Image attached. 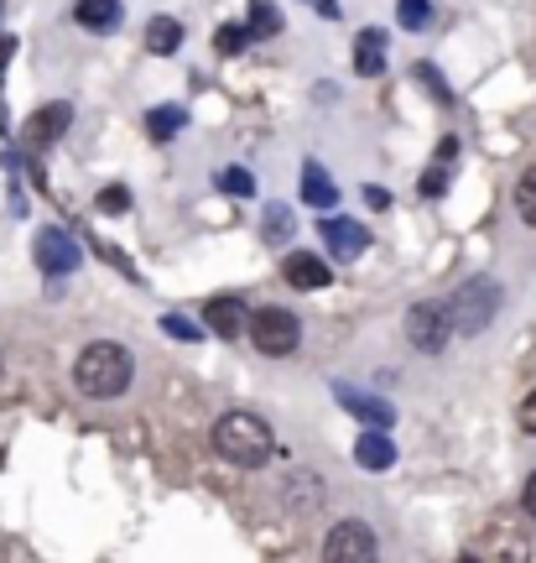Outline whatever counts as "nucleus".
Wrapping results in <instances>:
<instances>
[{
    "label": "nucleus",
    "instance_id": "7ed1b4c3",
    "mask_svg": "<svg viewBox=\"0 0 536 563\" xmlns=\"http://www.w3.org/2000/svg\"><path fill=\"white\" fill-rule=\"evenodd\" d=\"M500 287L490 277H479V282H464L454 292V302H448V313H454V329H464V334H484L490 323H495L500 313Z\"/></svg>",
    "mask_w": 536,
    "mask_h": 563
},
{
    "label": "nucleus",
    "instance_id": "9b49d317",
    "mask_svg": "<svg viewBox=\"0 0 536 563\" xmlns=\"http://www.w3.org/2000/svg\"><path fill=\"white\" fill-rule=\"evenodd\" d=\"M281 277H287V287H298V292H319V287H328V262L308 256V251H292L281 262Z\"/></svg>",
    "mask_w": 536,
    "mask_h": 563
},
{
    "label": "nucleus",
    "instance_id": "f257e3e1",
    "mask_svg": "<svg viewBox=\"0 0 536 563\" xmlns=\"http://www.w3.org/2000/svg\"><path fill=\"white\" fill-rule=\"evenodd\" d=\"M131 376H136V361H131V350L115 340L83 344L79 361H74V386H79L83 397H100V402L120 397V391L131 386Z\"/></svg>",
    "mask_w": 536,
    "mask_h": 563
},
{
    "label": "nucleus",
    "instance_id": "5701e85b",
    "mask_svg": "<svg viewBox=\"0 0 536 563\" xmlns=\"http://www.w3.org/2000/svg\"><path fill=\"white\" fill-rule=\"evenodd\" d=\"M219 188L235 194V199H256V178H250L245 167H224V173H219Z\"/></svg>",
    "mask_w": 536,
    "mask_h": 563
},
{
    "label": "nucleus",
    "instance_id": "f3484780",
    "mask_svg": "<svg viewBox=\"0 0 536 563\" xmlns=\"http://www.w3.org/2000/svg\"><path fill=\"white\" fill-rule=\"evenodd\" d=\"M146 47H152L157 58H167V53H178V47H182V21L157 16L152 26H146Z\"/></svg>",
    "mask_w": 536,
    "mask_h": 563
},
{
    "label": "nucleus",
    "instance_id": "c756f323",
    "mask_svg": "<svg viewBox=\"0 0 536 563\" xmlns=\"http://www.w3.org/2000/svg\"><path fill=\"white\" fill-rule=\"evenodd\" d=\"M308 5H313L319 16H338V0H308Z\"/></svg>",
    "mask_w": 536,
    "mask_h": 563
},
{
    "label": "nucleus",
    "instance_id": "dca6fc26",
    "mask_svg": "<svg viewBox=\"0 0 536 563\" xmlns=\"http://www.w3.org/2000/svg\"><path fill=\"white\" fill-rule=\"evenodd\" d=\"M74 21H79L83 32H115L120 0H79V5H74Z\"/></svg>",
    "mask_w": 536,
    "mask_h": 563
},
{
    "label": "nucleus",
    "instance_id": "a878e982",
    "mask_svg": "<svg viewBox=\"0 0 536 563\" xmlns=\"http://www.w3.org/2000/svg\"><path fill=\"white\" fill-rule=\"evenodd\" d=\"M161 329H167V334H178V340H188V344L203 340V329H199V323H188L182 313H161Z\"/></svg>",
    "mask_w": 536,
    "mask_h": 563
},
{
    "label": "nucleus",
    "instance_id": "2eb2a0df",
    "mask_svg": "<svg viewBox=\"0 0 536 563\" xmlns=\"http://www.w3.org/2000/svg\"><path fill=\"white\" fill-rule=\"evenodd\" d=\"M380 68H386V32H376V26H365L355 37V74H365V79H376Z\"/></svg>",
    "mask_w": 536,
    "mask_h": 563
},
{
    "label": "nucleus",
    "instance_id": "bb28decb",
    "mask_svg": "<svg viewBox=\"0 0 536 563\" xmlns=\"http://www.w3.org/2000/svg\"><path fill=\"white\" fill-rule=\"evenodd\" d=\"M100 209L104 214H125V209H131V194H125L120 183H110V188L100 194Z\"/></svg>",
    "mask_w": 536,
    "mask_h": 563
},
{
    "label": "nucleus",
    "instance_id": "9d476101",
    "mask_svg": "<svg viewBox=\"0 0 536 563\" xmlns=\"http://www.w3.org/2000/svg\"><path fill=\"white\" fill-rule=\"evenodd\" d=\"M334 397L349 407L359 422H370V428H391V422H397V407L380 402V397H370V391H355V386H334Z\"/></svg>",
    "mask_w": 536,
    "mask_h": 563
},
{
    "label": "nucleus",
    "instance_id": "0eeeda50",
    "mask_svg": "<svg viewBox=\"0 0 536 563\" xmlns=\"http://www.w3.org/2000/svg\"><path fill=\"white\" fill-rule=\"evenodd\" d=\"M32 256H37V266L47 277H68V272H79V262H83L79 241L63 235V230H42L37 245H32Z\"/></svg>",
    "mask_w": 536,
    "mask_h": 563
},
{
    "label": "nucleus",
    "instance_id": "393cba45",
    "mask_svg": "<svg viewBox=\"0 0 536 563\" xmlns=\"http://www.w3.org/2000/svg\"><path fill=\"white\" fill-rule=\"evenodd\" d=\"M443 188H448V162H433V167L417 178V194H422V199H437Z\"/></svg>",
    "mask_w": 536,
    "mask_h": 563
},
{
    "label": "nucleus",
    "instance_id": "4be33fe9",
    "mask_svg": "<svg viewBox=\"0 0 536 563\" xmlns=\"http://www.w3.org/2000/svg\"><path fill=\"white\" fill-rule=\"evenodd\" d=\"M397 21L406 32H422V26L433 21V5H427V0H397Z\"/></svg>",
    "mask_w": 536,
    "mask_h": 563
},
{
    "label": "nucleus",
    "instance_id": "c85d7f7f",
    "mask_svg": "<svg viewBox=\"0 0 536 563\" xmlns=\"http://www.w3.org/2000/svg\"><path fill=\"white\" fill-rule=\"evenodd\" d=\"M365 203H370V209H391V194H386V188H376V183H370V188H365Z\"/></svg>",
    "mask_w": 536,
    "mask_h": 563
},
{
    "label": "nucleus",
    "instance_id": "423d86ee",
    "mask_svg": "<svg viewBox=\"0 0 536 563\" xmlns=\"http://www.w3.org/2000/svg\"><path fill=\"white\" fill-rule=\"evenodd\" d=\"M380 543H376V532L365 522H338L334 532H328V543H323V559L328 563H365V559H376Z\"/></svg>",
    "mask_w": 536,
    "mask_h": 563
},
{
    "label": "nucleus",
    "instance_id": "6e6552de",
    "mask_svg": "<svg viewBox=\"0 0 536 563\" xmlns=\"http://www.w3.org/2000/svg\"><path fill=\"white\" fill-rule=\"evenodd\" d=\"M203 319H209V329H214L219 340H239V334H250V319H256V313L239 298H209Z\"/></svg>",
    "mask_w": 536,
    "mask_h": 563
},
{
    "label": "nucleus",
    "instance_id": "b1692460",
    "mask_svg": "<svg viewBox=\"0 0 536 563\" xmlns=\"http://www.w3.org/2000/svg\"><path fill=\"white\" fill-rule=\"evenodd\" d=\"M287 235H292V214H287L281 203H271V209H266V241L281 245Z\"/></svg>",
    "mask_w": 536,
    "mask_h": 563
},
{
    "label": "nucleus",
    "instance_id": "cd10ccee",
    "mask_svg": "<svg viewBox=\"0 0 536 563\" xmlns=\"http://www.w3.org/2000/svg\"><path fill=\"white\" fill-rule=\"evenodd\" d=\"M521 428H526V433H536V391L521 402Z\"/></svg>",
    "mask_w": 536,
    "mask_h": 563
},
{
    "label": "nucleus",
    "instance_id": "39448f33",
    "mask_svg": "<svg viewBox=\"0 0 536 563\" xmlns=\"http://www.w3.org/2000/svg\"><path fill=\"white\" fill-rule=\"evenodd\" d=\"M250 340H256L260 355H292L302 340V323L287 308H260L256 319H250Z\"/></svg>",
    "mask_w": 536,
    "mask_h": 563
},
{
    "label": "nucleus",
    "instance_id": "ddd939ff",
    "mask_svg": "<svg viewBox=\"0 0 536 563\" xmlns=\"http://www.w3.org/2000/svg\"><path fill=\"white\" fill-rule=\"evenodd\" d=\"M68 121H74V110L68 104H42L37 110V121L26 125V146H47V141H58L63 131H68Z\"/></svg>",
    "mask_w": 536,
    "mask_h": 563
},
{
    "label": "nucleus",
    "instance_id": "a211bd4d",
    "mask_svg": "<svg viewBox=\"0 0 536 563\" xmlns=\"http://www.w3.org/2000/svg\"><path fill=\"white\" fill-rule=\"evenodd\" d=\"M188 125V110L182 104H161V110H152V121H146V136L152 141H172Z\"/></svg>",
    "mask_w": 536,
    "mask_h": 563
},
{
    "label": "nucleus",
    "instance_id": "4468645a",
    "mask_svg": "<svg viewBox=\"0 0 536 563\" xmlns=\"http://www.w3.org/2000/svg\"><path fill=\"white\" fill-rule=\"evenodd\" d=\"M302 203H313V209H334L338 203V188L323 173V162H302Z\"/></svg>",
    "mask_w": 536,
    "mask_h": 563
},
{
    "label": "nucleus",
    "instance_id": "f8f14e48",
    "mask_svg": "<svg viewBox=\"0 0 536 563\" xmlns=\"http://www.w3.org/2000/svg\"><path fill=\"white\" fill-rule=\"evenodd\" d=\"M355 464L359 470H370V475H376V470H391V464H397V443H391V433H386V428H370V433L355 443Z\"/></svg>",
    "mask_w": 536,
    "mask_h": 563
},
{
    "label": "nucleus",
    "instance_id": "412c9836",
    "mask_svg": "<svg viewBox=\"0 0 536 563\" xmlns=\"http://www.w3.org/2000/svg\"><path fill=\"white\" fill-rule=\"evenodd\" d=\"M516 214L536 230V167H526V173H521V183H516Z\"/></svg>",
    "mask_w": 536,
    "mask_h": 563
},
{
    "label": "nucleus",
    "instance_id": "aec40b11",
    "mask_svg": "<svg viewBox=\"0 0 536 563\" xmlns=\"http://www.w3.org/2000/svg\"><path fill=\"white\" fill-rule=\"evenodd\" d=\"M245 42H250V26H239V21H224V26L214 32V47L224 53V58H239Z\"/></svg>",
    "mask_w": 536,
    "mask_h": 563
},
{
    "label": "nucleus",
    "instance_id": "6ab92c4d",
    "mask_svg": "<svg viewBox=\"0 0 536 563\" xmlns=\"http://www.w3.org/2000/svg\"><path fill=\"white\" fill-rule=\"evenodd\" d=\"M245 26H250V37H277V32H281V11L271 5V0H250V16H245Z\"/></svg>",
    "mask_w": 536,
    "mask_h": 563
},
{
    "label": "nucleus",
    "instance_id": "7c9ffc66",
    "mask_svg": "<svg viewBox=\"0 0 536 563\" xmlns=\"http://www.w3.org/2000/svg\"><path fill=\"white\" fill-rule=\"evenodd\" d=\"M521 501H526V511H532V517H536V475H532V481H526V490H521Z\"/></svg>",
    "mask_w": 536,
    "mask_h": 563
},
{
    "label": "nucleus",
    "instance_id": "1a4fd4ad",
    "mask_svg": "<svg viewBox=\"0 0 536 563\" xmlns=\"http://www.w3.org/2000/svg\"><path fill=\"white\" fill-rule=\"evenodd\" d=\"M319 235L328 241V256H334V262H355V256H365V245H370V230L355 220H323Z\"/></svg>",
    "mask_w": 536,
    "mask_h": 563
},
{
    "label": "nucleus",
    "instance_id": "20e7f679",
    "mask_svg": "<svg viewBox=\"0 0 536 563\" xmlns=\"http://www.w3.org/2000/svg\"><path fill=\"white\" fill-rule=\"evenodd\" d=\"M406 340L417 344L422 355H437L443 344L454 340V313H448V302H417V308H406Z\"/></svg>",
    "mask_w": 536,
    "mask_h": 563
},
{
    "label": "nucleus",
    "instance_id": "f03ea898",
    "mask_svg": "<svg viewBox=\"0 0 536 563\" xmlns=\"http://www.w3.org/2000/svg\"><path fill=\"white\" fill-rule=\"evenodd\" d=\"M214 449H219V460L239 464V470H260V464H271V454H277V433L256 412H224L214 422Z\"/></svg>",
    "mask_w": 536,
    "mask_h": 563
}]
</instances>
